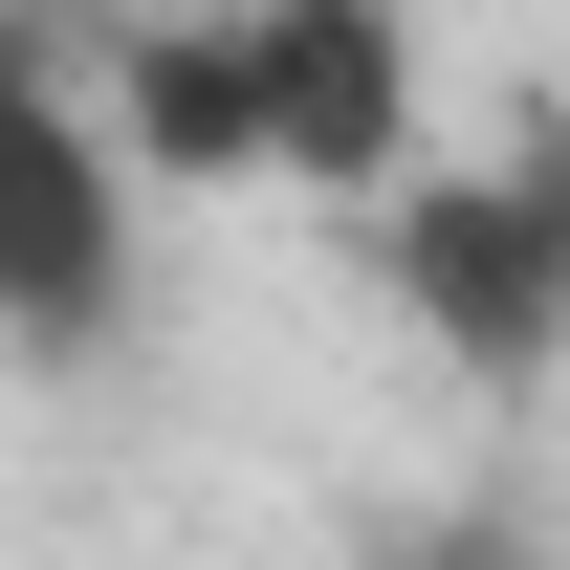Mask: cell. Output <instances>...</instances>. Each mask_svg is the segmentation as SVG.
Segmentation results:
<instances>
[{"instance_id": "cell-4", "label": "cell", "mask_w": 570, "mask_h": 570, "mask_svg": "<svg viewBox=\"0 0 570 570\" xmlns=\"http://www.w3.org/2000/svg\"><path fill=\"white\" fill-rule=\"evenodd\" d=\"M110 110H132L154 176H264V45L242 22H154L132 67H110Z\"/></svg>"}, {"instance_id": "cell-5", "label": "cell", "mask_w": 570, "mask_h": 570, "mask_svg": "<svg viewBox=\"0 0 570 570\" xmlns=\"http://www.w3.org/2000/svg\"><path fill=\"white\" fill-rule=\"evenodd\" d=\"M395 570H527V527H417Z\"/></svg>"}, {"instance_id": "cell-1", "label": "cell", "mask_w": 570, "mask_h": 570, "mask_svg": "<svg viewBox=\"0 0 570 570\" xmlns=\"http://www.w3.org/2000/svg\"><path fill=\"white\" fill-rule=\"evenodd\" d=\"M395 307L483 395H527L570 352V110H527L504 176H395Z\"/></svg>"}, {"instance_id": "cell-2", "label": "cell", "mask_w": 570, "mask_h": 570, "mask_svg": "<svg viewBox=\"0 0 570 570\" xmlns=\"http://www.w3.org/2000/svg\"><path fill=\"white\" fill-rule=\"evenodd\" d=\"M110 285H132V176H110V132H88V88L0 22V330L88 352Z\"/></svg>"}, {"instance_id": "cell-3", "label": "cell", "mask_w": 570, "mask_h": 570, "mask_svg": "<svg viewBox=\"0 0 570 570\" xmlns=\"http://www.w3.org/2000/svg\"><path fill=\"white\" fill-rule=\"evenodd\" d=\"M242 45H264V154H285V176L395 198V132H417V45H395V0H264Z\"/></svg>"}]
</instances>
